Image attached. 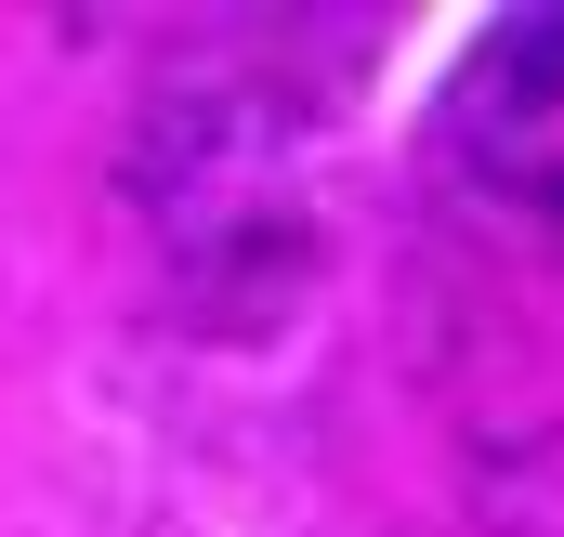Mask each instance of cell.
Masks as SVG:
<instances>
[{
    "label": "cell",
    "mask_w": 564,
    "mask_h": 537,
    "mask_svg": "<svg viewBox=\"0 0 564 537\" xmlns=\"http://www.w3.org/2000/svg\"><path fill=\"white\" fill-rule=\"evenodd\" d=\"M446 157L564 237V13H499L459 66H446Z\"/></svg>",
    "instance_id": "cell-1"
}]
</instances>
